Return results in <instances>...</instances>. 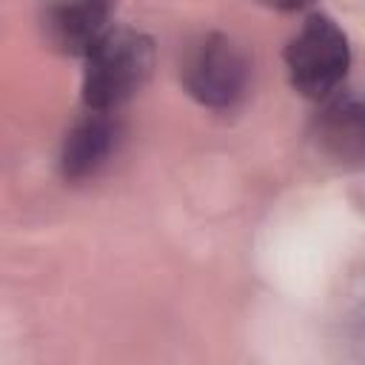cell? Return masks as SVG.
<instances>
[{
	"instance_id": "1",
	"label": "cell",
	"mask_w": 365,
	"mask_h": 365,
	"mask_svg": "<svg viewBox=\"0 0 365 365\" xmlns=\"http://www.w3.org/2000/svg\"><path fill=\"white\" fill-rule=\"evenodd\" d=\"M154 40L137 29H108L86 54L83 100L88 111H111L148 80Z\"/></svg>"
},
{
	"instance_id": "2",
	"label": "cell",
	"mask_w": 365,
	"mask_h": 365,
	"mask_svg": "<svg viewBox=\"0 0 365 365\" xmlns=\"http://www.w3.org/2000/svg\"><path fill=\"white\" fill-rule=\"evenodd\" d=\"M351 46L345 31L325 11H311L285 46L291 86L308 100H328L345 80Z\"/></svg>"
},
{
	"instance_id": "3",
	"label": "cell",
	"mask_w": 365,
	"mask_h": 365,
	"mask_svg": "<svg viewBox=\"0 0 365 365\" xmlns=\"http://www.w3.org/2000/svg\"><path fill=\"white\" fill-rule=\"evenodd\" d=\"M182 83L197 103L208 108H228L248 86V60L231 37L211 31L188 48Z\"/></svg>"
},
{
	"instance_id": "4",
	"label": "cell",
	"mask_w": 365,
	"mask_h": 365,
	"mask_svg": "<svg viewBox=\"0 0 365 365\" xmlns=\"http://www.w3.org/2000/svg\"><path fill=\"white\" fill-rule=\"evenodd\" d=\"M117 137L120 125L108 111H88L68 128L63 140L60 174L71 182L97 174V168L106 165V160L117 148Z\"/></svg>"
},
{
	"instance_id": "5",
	"label": "cell",
	"mask_w": 365,
	"mask_h": 365,
	"mask_svg": "<svg viewBox=\"0 0 365 365\" xmlns=\"http://www.w3.org/2000/svg\"><path fill=\"white\" fill-rule=\"evenodd\" d=\"M111 6L108 3H63L48 6L43 11V31L48 43L74 57H86L88 48L111 29L108 26Z\"/></svg>"
},
{
	"instance_id": "6",
	"label": "cell",
	"mask_w": 365,
	"mask_h": 365,
	"mask_svg": "<svg viewBox=\"0 0 365 365\" xmlns=\"http://www.w3.org/2000/svg\"><path fill=\"white\" fill-rule=\"evenodd\" d=\"M319 140L336 157L356 160L362 151V106L356 94L328 97L319 120Z\"/></svg>"
}]
</instances>
